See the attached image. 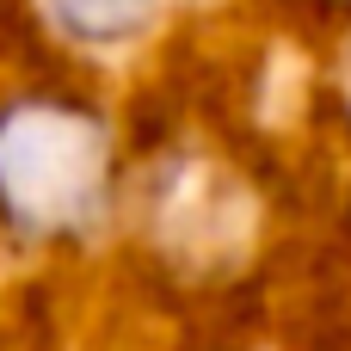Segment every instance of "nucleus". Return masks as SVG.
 Wrapping results in <instances>:
<instances>
[{"mask_svg": "<svg viewBox=\"0 0 351 351\" xmlns=\"http://www.w3.org/2000/svg\"><path fill=\"white\" fill-rule=\"evenodd\" d=\"M111 204V130L99 111L31 93L0 111V222L31 241L80 234Z\"/></svg>", "mask_w": 351, "mask_h": 351, "instance_id": "obj_1", "label": "nucleus"}, {"mask_svg": "<svg viewBox=\"0 0 351 351\" xmlns=\"http://www.w3.org/2000/svg\"><path fill=\"white\" fill-rule=\"evenodd\" d=\"M49 12L62 19V31H74L86 43H117L148 25L154 0H49Z\"/></svg>", "mask_w": 351, "mask_h": 351, "instance_id": "obj_2", "label": "nucleus"}]
</instances>
